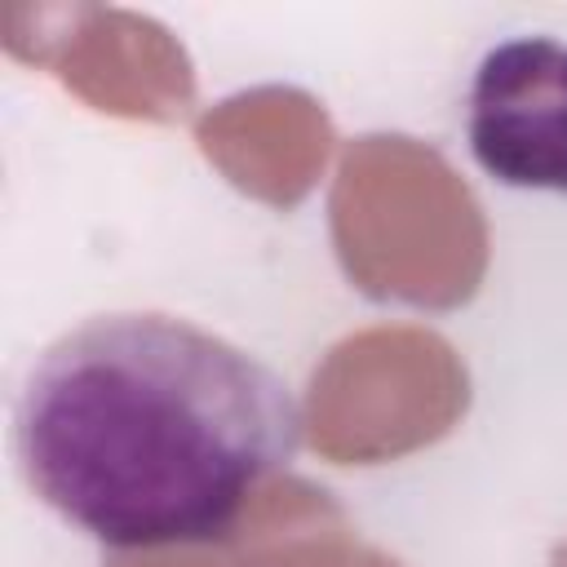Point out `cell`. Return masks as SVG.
I'll use <instances>...</instances> for the list:
<instances>
[{
    "instance_id": "1",
    "label": "cell",
    "mask_w": 567,
    "mask_h": 567,
    "mask_svg": "<svg viewBox=\"0 0 567 567\" xmlns=\"http://www.w3.org/2000/svg\"><path fill=\"white\" fill-rule=\"evenodd\" d=\"M297 447L292 385L252 350L164 310L66 328L13 399L22 483L111 549L221 540Z\"/></svg>"
},
{
    "instance_id": "2",
    "label": "cell",
    "mask_w": 567,
    "mask_h": 567,
    "mask_svg": "<svg viewBox=\"0 0 567 567\" xmlns=\"http://www.w3.org/2000/svg\"><path fill=\"white\" fill-rule=\"evenodd\" d=\"M465 137L492 182L567 195V44L518 35L487 49L465 93Z\"/></svg>"
}]
</instances>
